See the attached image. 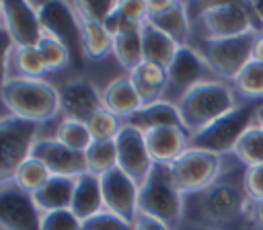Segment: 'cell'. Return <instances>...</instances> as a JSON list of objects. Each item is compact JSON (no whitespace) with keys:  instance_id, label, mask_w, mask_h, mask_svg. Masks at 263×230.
I'll return each mask as SVG.
<instances>
[{"instance_id":"cell-1","label":"cell","mask_w":263,"mask_h":230,"mask_svg":"<svg viewBox=\"0 0 263 230\" xmlns=\"http://www.w3.org/2000/svg\"><path fill=\"white\" fill-rule=\"evenodd\" d=\"M251 205L242 181L218 179L208 189L185 195L183 218L205 230H242L251 222Z\"/></svg>"},{"instance_id":"cell-2","label":"cell","mask_w":263,"mask_h":230,"mask_svg":"<svg viewBox=\"0 0 263 230\" xmlns=\"http://www.w3.org/2000/svg\"><path fill=\"white\" fill-rule=\"evenodd\" d=\"M2 99L12 115L37 123L60 111V90L41 78L8 76L2 80Z\"/></svg>"},{"instance_id":"cell-3","label":"cell","mask_w":263,"mask_h":230,"mask_svg":"<svg viewBox=\"0 0 263 230\" xmlns=\"http://www.w3.org/2000/svg\"><path fill=\"white\" fill-rule=\"evenodd\" d=\"M138 212L164 222L171 230H177L181 224L185 214V195L177 189L168 164H154L148 179L140 185Z\"/></svg>"},{"instance_id":"cell-4","label":"cell","mask_w":263,"mask_h":230,"mask_svg":"<svg viewBox=\"0 0 263 230\" xmlns=\"http://www.w3.org/2000/svg\"><path fill=\"white\" fill-rule=\"evenodd\" d=\"M177 107L181 113L183 127L191 136L203 129L205 125H210L212 121L220 119L228 111H232L236 105H234V94L226 84L218 80H203L193 88H189Z\"/></svg>"},{"instance_id":"cell-5","label":"cell","mask_w":263,"mask_h":230,"mask_svg":"<svg viewBox=\"0 0 263 230\" xmlns=\"http://www.w3.org/2000/svg\"><path fill=\"white\" fill-rule=\"evenodd\" d=\"M257 109L259 107H255L253 103L236 105L232 111H228L220 119H216L210 125H205L203 129L191 133L189 136V148L212 152L218 156L234 150L240 136L253 125Z\"/></svg>"},{"instance_id":"cell-6","label":"cell","mask_w":263,"mask_h":230,"mask_svg":"<svg viewBox=\"0 0 263 230\" xmlns=\"http://www.w3.org/2000/svg\"><path fill=\"white\" fill-rule=\"evenodd\" d=\"M39 125L16 115H4L0 119V185L12 181L16 170L31 158Z\"/></svg>"},{"instance_id":"cell-7","label":"cell","mask_w":263,"mask_h":230,"mask_svg":"<svg viewBox=\"0 0 263 230\" xmlns=\"http://www.w3.org/2000/svg\"><path fill=\"white\" fill-rule=\"evenodd\" d=\"M259 37V31H251L238 37L226 39H201L197 43V53L212 68L214 74L224 78H236L238 72L253 60V47Z\"/></svg>"},{"instance_id":"cell-8","label":"cell","mask_w":263,"mask_h":230,"mask_svg":"<svg viewBox=\"0 0 263 230\" xmlns=\"http://www.w3.org/2000/svg\"><path fill=\"white\" fill-rule=\"evenodd\" d=\"M35 6H37L43 33L60 39L70 51V64L74 68H80L86 55H84V45H82V21L78 12L74 10V4L41 2Z\"/></svg>"},{"instance_id":"cell-9","label":"cell","mask_w":263,"mask_h":230,"mask_svg":"<svg viewBox=\"0 0 263 230\" xmlns=\"http://www.w3.org/2000/svg\"><path fill=\"white\" fill-rule=\"evenodd\" d=\"M168 166H171V175L177 189L183 195H191L208 189L220 179L222 158L212 152L189 148Z\"/></svg>"},{"instance_id":"cell-10","label":"cell","mask_w":263,"mask_h":230,"mask_svg":"<svg viewBox=\"0 0 263 230\" xmlns=\"http://www.w3.org/2000/svg\"><path fill=\"white\" fill-rule=\"evenodd\" d=\"M253 10L242 2L210 4L201 10L205 39H226L257 31L253 25Z\"/></svg>"},{"instance_id":"cell-11","label":"cell","mask_w":263,"mask_h":230,"mask_svg":"<svg viewBox=\"0 0 263 230\" xmlns=\"http://www.w3.org/2000/svg\"><path fill=\"white\" fill-rule=\"evenodd\" d=\"M210 72H212V68L203 62V57L195 51V47L181 45L177 49L175 60L166 68L168 84H166V92H164V99L162 101H168L173 105H179V101L183 99V94L189 88H193L195 84L208 80L205 76Z\"/></svg>"},{"instance_id":"cell-12","label":"cell","mask_w":263,"mask_h":230,"mask_svg":"<svg viewBox=\"0 0 263 230\" xmlns=\"http://www.w3.org/2000/svg\"><path fill=\"white\" fill-rule=\"evenodd\" d=\"M41 212L33 195L14 181L0 185V226L2 230H41Z\"/></svg>"},{"instance_id":"cell-13","label":"cell","mask_w":263,"mask_h":230,"mask_svg":"<svg viewBox=\"0 0 263 230\" xmlns=\"http://www.w3.org/2000/svg\"><path fill=\"white\" fill-rule=\"evenodd\" d=\"M115 148H117V166L140 187L156 164L148 152L144 131L129 123H123L119 136L115 138Z\"/></svg>"},{"instance_id":"cell-14","label":"cell","mask_w":263,"mask_h":230,"mask_svg":"<svg viewBox=\"0 0 263 230\" xmlns=\"http://www.w3.org/2000/svg\"><path fill=\"white\" fill-rule=\"evenodd\" d=\"M2 29L16 47H37L43 37V27L37 6L29 2H2Z\"/></svg>"},{"instance_id":"cell-15","label":"cell","mask_w":263,"mask_h":230,"mask_svg":"<svg viewBox=\"0 0 263 230\" xmlns=\"http://www.w3.org/2000/svg\"><path fill=\"white\" fill-rule=\"evenodd\" d=\"M101 191H103V201L105 209L121 216L123 220L132 222L138 216V191L140 187L119 168H111L109 172L101 175Z\"/></svg>"},{"instance_id":"cell-16","label":"cell","mask_w":263,"mask_h":230,"mask_svg":"<svg viewBox=\"0 0 263 230\" xmlns=\"http://www.w3.org/2000/svg\"><path fill=\"white\" fill-rule=\"evenodd\" d=\"M31 156L41 160L49 168V172L55 177L76 179V177L88 172L84 152H78V150L64 146L55 138H39L31 150Z\"/></svg>"},{"instance_id":"cell-17","label":"cell","mask_w":263,"mask_h":230,"mask_svg":"<svg viewBox=\"0 0 263 230\" xmlns=\"http://www.w3.org/2000/svg\"><path fill=\"white\" fill-rule=\"evenodd\" d=\"M60 109L64 111L66 119L86 123L99 109H103V97L88 78L78 76L64 82L60 88Z\"/></svg>"},{"instance_id":"cell-18","label":"cell","mask_w":263,"mask_h":230,"mask_svg":"<svg viewBox=\"0 0 263 230\" xmlns=\"http://www.w3.org/2000/svg\"><path fill=\"white\" fill-rule=\"evenodd\" d=\"M148 152L156 164H173L185 150H189V133L181 125H164L144 131Z\"/></svg>"},{"instance_id":"cell-19","label":"cell","mask_w":263,"mask_h":230,"mask_svg":"<svg viewBox=\"0 0 263 230\" xmlns=\"http://www.w3.org/2000/svg\"><path fill=\"white\" fill-rule=\"evenodd\" d=\"M103 97V107L111 113H115L117 117H132L136 111H140L144 107L136 86L132 84L129 76H117L113 78L101 92Z\"/></svg>"},{"instance_id":"cell-20","label":"cell","mask_w":263,"mask_h":230,"mask_svg":"<svg viewBox=\"0 0 263 230\" xmlns=\"http://www.w3.org/2000/svg\"><path fill=\"white\" fill-rule=\"evenodd\" d=\"M129 80L136 86L144 105H152L164 99L166 84H168L166 68L152 62H142L136 70L129 72Z\"/></svg>"},{"instance_id":"cell-21","label":"cell","mask_w":263,"mask_h":230,"mask_svg":"<svg viewBox=\"0 0 263 230\" xmlns=\"http://www.w3.org/2000/svg\"><path fill=\"white\" fill-rule=\"evenodd\" d=\"M70 209L74 212V216L80 222H84L90 216H95V214L105 209L103 191H101V179L97 175L84 172V175L76 177V187H74Z\"/></svg>"},{"instance_id":"cell-22","label":"cell","mask_w":263,"mask_h":230,"mask_svg":"<svg viewBox=\"0 0 263 230\" xmlns=\"http://www.w3.org/2000/svg\"><path fill=\"white\" fill-rule=\"evenodd\" d=\"M142 35V51H144V62L158 64L162 68H168L171 62L177 55V49L181 47L175 39H171L166 33L156 29L150 21H146L140 29Z\"/></svg>"},{"instance_id":"cell-23","label":"cell","mask_w":263,"mask_h":230,"mask_svg":"<svg viewBox=\"0 0 263 230\" xmlns=\"http://www.w3.org/2000/svg\"><path fill=\"white\" fill-rule=\"evenodd\" d=\"M74 187H76V179L53 175L37 193H33V201L41 214L58 212V209H70Z\"/></svg>"},{"instance_id":"cell-24","label":"cell","mask_w":263,"mask_h":230,"mask_svg":"<svg viewBox=\"0 0 263 230\" xmlns=\"http://www.w3.org/2000/svg\"><path fill=\"white\" fill-rule=\"evenodd\" d=\"M127 123L142 129V131L164 127V125H181L183 127L179 107L168 103V101H158V103H152V105H144L140 111H136L127 119Z\"/></svg>"},{"instance_id":"cell-25","label":"cell","mask_w":263,"mask_h":230,"mask_svg":"<svg viewBox=\"0 0 263 230\" xmlns=\"http://www.w3.org/2000/svg\"><path fill=\"white\" fill-rule=\"evenodd\" d=\"M148 21L166 33L171 39H175L179 45H187L189 39V18H187V6L183 2H171V6L162 12L148 14Z\"/></svg>"},{"instance_id":"cell-26","label":"cell","mask_w":263,"mask_h":230,"mask_svg":"<svg viewBox=\"0 0 263 230\" xmlns=\"http://www.w3.org/2000/svg\"><path fill=\"white\" fill-rule=\"evenodd\" d=\"M113 39L115 37L101 23L82 21V45L88 60H103L113 53Z\"/></svg>"},{"instance_id":"cell-27","label":"cell","mask_w":263,"mask_h":230,"mask_svg":"<svg viewBox=\"0 0 263 230\" xmlns=\"http://www.w3.org/2000/svg\"><path fill=\"white\" fill-rule=\"evenodd\" d=\"M113 55L125 70H136L144 62V51H142V35L140 31L132 33H119L113 39Z\"/></svg>"},{"instance_id":"cell-28","label":"cell","mask_w":263,"mask_h":230,"mask_svg":"<svg viewBox=\"0 0 263 230\" xmlns=\"http://www.w3.org/2000/svg\"><path fill=\"white\" fill-rule=\"evenodd\" d=\"M88 172L101 177L117 166V148L115 140H92L88 150L84 152Z\"/></svg>"},{"instance_id":"cell-29","label":"cell","mask_w":263,"mask_h":230,"mask_svg":"<svg viewBox=\"0 0 263 230\" xmlns=\"http://www.w3.org/2000/svg\"><path fill=\"white\" fill-rule=\"evenodd\" d=\"M236 158L249 168L263 164V127L259 123H253L236 142L234 150Z\"/></svg>"},{"instance_id":"cell-30","label":"cell","mask_w":263,"mask_h":230,"mask_svg":"<svg viewBox=\"0 0 263 230\" xmlns=\"http://www.w3.org/2000/svg\"><path fill=\"white\" fill-rule=\"evenodd\" d=\"M53 175L49 172V168L41 162V160H37V158H29L18 170H16V175H14V183L23 189V191H27V193H37L49 179H51Z\"/></svg>"},{"instance_id":"cell-31","label":"cell","mask_w":263,"mask_h":230,"mask_svg":"<svg viewBox=\"0 0 263 230\" xmlns=\"http://www.w3.org/2000/svg\"><path fill=\"white\" fill-rule=\"evenodd\" d=\"M55 140H60L64 146L78 150V152H86L88 146L92 144L88 125L84 121H76V119H64L55 129Z\"/></svg>"},{"instance_id":"cell-32","label":"cell","mask_w":263,"mask_h":230,"mask_svg":"<svg viewBox=\"0 0 263 230\" xmlns=\"http://www.w3.org/2000/svg\"><path fill=\"white\" fill-rule=\"evenodd\" d=\"M37 49H39V53H41V57L45 62L47 72H58V70H62V68H66L70 64L68 47L60 39H55L53 35L43 33L41 41L37 43Z\"/></svg>"},{"instance_id":"cell-33","label":"cell","mask_w":263,"mask_h":230,"mask_svg":"<svg viewBox=\"0 0 263 230\" xmlns=\"http://www.w3.org/2000/svg\"><path fill=\"white\" fill-rule=\"evenodd\" d=\"M236 88L249 99H263V64L251 60L234 78Z\"/></svg>"},{"instance_id":"cell-34","label":"cell","mask_w":263,"mask_h":230,"mask_svg":"<svg viewBox=\"0 0 263 230\" xmlns=\"http://www.w3.org/2000/svg\"><path fill=\"white\" fill-rule=\"evenodd\" d=\"M88 131L92 136V140H115L123 127V123L119 121V117L111 111H107L105 107L99 109L88 121Z\"/></svg>"},{"instance_id":"cell-35","label":"cell","mask_w":263,"mask_h":230,"mask_svg":"<svg viewBox=\"0 0 263 230\" xmlns=\"http://www.w3.org/2000/svg\"><path fill=\"white\" fill-rule=\"evenodd\" d=\"M14 66L18 68L21 76H27V78H39L43 72H47L45 62L37 47H16Z\"/></svg>"},{"instance_id":"cell-36","label":"cell","mask_w":263,"mask_h":230,"mask_svg":"<svg viewBox=\"0 0 263 230\" xmlns=\"http://www.w3.org/2000/svg\"><path fill=\"white\" fill-rule=\"evenodd\" d=\"M119 2H74V10L78 12L80 21H90V23H105L115 10Z\"/></svg>"},{"instance_id":"cell-37","label":"cell","mask_w":263,"mask_h":230,"mask_svg":"<svg viewBox=\"0 0 263 230\" xmlns=\"http://www.w3.org/2000/svg\"><path fill=\"white\" fill-rule=\"evenodd\" d=\"M82 230H134V224L109 209H103V212L90 216L88 220H84Z\"/></svg>"},{"instance_id":"cell-38","label":"cell","mask_w":263,"mask_h":230,"mask_svg":"<svg viewBox=\"0 0 263 230\" xmlns=\"http://www.w3.org/2000/svg\"><path fill=\"white\" fill-rule=\"evenodd\" d=\"M41 230H82V222L72 209H58L41 216Z\"/></svg>"},{"instance_id":"cell-39","label":"cell","mask_w":263,"mask_h":230,"mask_svg":"<svg viewBox=\"0 0 263 230\" xmlns=\"http://www.w3.org/2000/svg\"><path fill=\"white\" fill-rule=\"evenodd\" d=\"M242 185L251 201H263V164L249 166L242 172Z\"/></svg>"},{"instance_id":"cell-40","label":"cell","mask_w":263,"mask_h":230,"mask_svg":"<svg viewBox=\"0 0 263 230\" xmlns=\"http://www.w3.org/2000/svg\"><path fill=\"white\" fill-rule=\"evenodd\" d=\"M117 10L121 12L123 18L132 21V23H138V25H144L148 21V4L146 2H119Z\"/></svg>"},{"instance_id":"cell-41","label":"cell","mask_w":263,"mask_h":230,"mask_svg":"<svg viewBox=\"0 0 263 230\" xmlns=\"http://www.w3.org/2000/svg\"><path fill=\"white\" fill-rule=\"evenodd\" d=\"M134 230H171V228L164 222H160V220H156L148 214L138 212V216L134 220Z\"/></svg>"},{"instance_id":"cell-42","label":"cell","mask_w":263,"mask_h":230,"mask_svg":"<svg viewBox=\"0 0 263 230\" xmlns=\"http://www.w3.org/2000/svg\"><path fill=\"white\" fill-rule=\"evenodd\" d=\"M251 222L259 230H263V201H253V205H251Z\"/></svg>"},{"instance_id":"cell-43","label":"cell","mask_w":263,"mask_h":230,"mask_svg":"<svg viewBox=\"0 0 263 230\" xmlns=\"http://www.w3.org/2000/svg\"><path fill=\"white\" fill-rule=\"evenodd\" d=\"M253 60L263 64V35L261 33H259V37L255 41V47H253Z\"/></svg>"},{"instance_id":"cell-44","label":"cell","mask_w":263,"mask_h":230,"mask_svg":"<svg viewBox=\"0 0 263 230\" xmlns=\"http://www.w3.org/2000/svg\"><path fill=\"white\" fill-rule=\"evenodd\" d=\"M251 10H253V14L261 21V25H263V2H253L251 4Z\"/></svg>"},{"instance_id":"cell-45","label":"cell","mask_w":263,"mask_h":230,"mask_svg":"<svg viewBox=\"0 0 263 230\" xmlns=\"http://www.w3.org/2000/svg\"><path fill=\"white\" fill-rule=\"evenodd\" d=\"M255 119H257V123H259V125L263 127V105H261V107L257 109V115H255Z\"/></svg>"}]
</instances>
